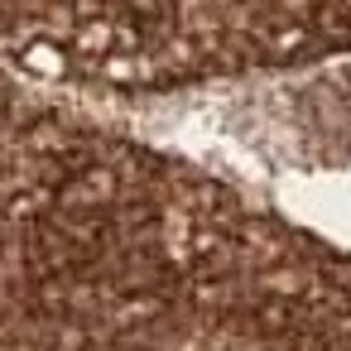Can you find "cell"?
<instances>
[{
	"label": "cell",
	"instance_id": "cell-1",
	"mask_svg": "<svg viewBox=\"0 0 351 351\" xmlns=\"http://www.w3.org/2000/svg\"><path fill=\"white\" fill-rule=\"evenodd\" d=\"M20 87L39 106L145 145L351 255V53L159 92L39 77H20Z\"/></svg>",
	"mask_w": 351,
	"mask_h": 351
}]
</instances>
